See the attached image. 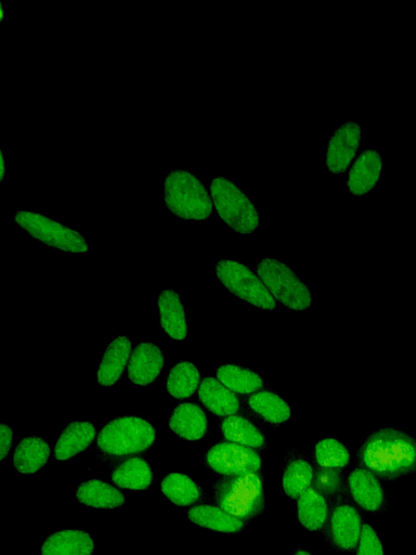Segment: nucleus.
I'll return each instance as SVG.
<instances>
[{"mask_svg": "<svg viewBox=\"0 0 416 555\" xmlns=\"http://www.w3.org/2000/svg\"><path fill=\"white\" fill-rule=\"evenodd\" d=\"M362 469L386 481H394L416 468V442L407 433L382 429L372 433L358 451Z\"/></svg>", "mask_w": 416, "mask_h": 555, "instance_id": "1", "label": "nucleus"}, {"mask_svg": "<svg viewBox=\"0 0 416 555\" xmlns=\"http://www.w3.org/2000/svg\"><path fill=\"white\" fill-rule=\"evenodd\" d=\"M188 516L192 523L220 533L237 534L245 527L244 522L214 506L203 505L191 508Z\"/></svg>", "mask_w": 416, "mask_h": 555, "instance_id": "25", "label": "nucleus"}, {"mask_svg": "<svg viewBox=\"0 0 416 555\" xmlns=\"http://www.w3.org/2000/svg\"><path fill=\"white\" fill-rule=\"evenodd\" d=\"M315 489L325 498L340 494L344 486L341 470L321 469L314 477Z\"/></svg>", "mask_w": 416, "mask_h": 555, "instance_id": "33", "label": "nucleus"}, {"mask_svg": "<svg viewBox=\"0 0 416 555\" xmlns=\"http://www.w3.org/2000/svg\"><path fill=\"white\" fill-rule=\"evenodd\" d=\"M164 203L181 219L206 221L213 214V200L201 180L193 173L174 170L164 180Z\"/></svg>", "mask_w": 416, "mask_h": 555, "instance_id": "3", "label": "nucleus"}, {"mask_svg": "<svg viewBox=\"0 0 416 555\" xmlns=\"http://www.w3.org/2000/svg\"><path fill=\"white\" fill-rule=\"evenodd\" d=\"M257 273L275 300L293 311H306L312 303V295L294 271L277 260L265 258L257 266Z\"/></svg>", "mask_w": 416, "mask_h": 555, "instance_id": "6", "label": "nucleus"}, {"mask_svg": "<svg viewBox=\"0 0 416 555\" xmlns=\"http://www.w3.org/2000/svg\"><path fill=\"white\" fill-rule=\"evenodd\" d=\"M357 555H385L379 535L369 524H364L362 527Z\"/></svg>", "mask_w": 416, "mask_h": 555, "instance_id": "34", "label": "nucleus"}, {"mask_svg": "<svg viewBox=\"0 0 416 555\" xmlns=\"http://www.w3.org/2000/svg\"><path fill=\"white\" fill-rule=\"evenodd\" d=\"M132 352V342L126 337H117L104 353L99 370L98 382L103 387H111L122 377Z\"/></svg>", "mask_w": 416, "mask_h": 555, "instance_id": "18", "label": "nucleus"}, {"mask_svg": "<svg viewBox=\"0 0 416 555\" xmlns=\"http://www.w3.org/2000/svg\"><path fill=\"white\" fill-rule=\"evenodd\" d=\"M153 425L146 419L126 416L114 419L98 435L97 447L104 455L127 457L146 453L155 442Z\"/></svg>", "mask_w": 416, "mask_h": 555, "instance_id": "4", "label": "nucleus"}, {"mask_svg": "<svg viewBox=\"0 0 416 555\" xmlns=\"http://www.w3.org/2000/svg\"><path fill=\"white\" fill-rule=\"evenodd\" d=\"M383 171V158L376 150L361 152L356 163L351 167L348 188L353 195H368L379 184Z\"/></svg>", "mask_w": 416, "mask_h": 555, "instance_id": "14", "label": "nucleus"}, {"mask_svg": "<svg viewBox=\"0 0 416 555\" xmlns=\"http://www.w3.org/2000/svg\"><path fill=\"white\" fill-rule=\"evenodd\" d=\"M297 516L299 523L309 532H319L328 523L329 503L315 488H309L298 498Z\"/></svg>", "mask_w": 416, "mask_h": 555, "instance_id": "22", "label": "nucleus"}, {"mask_svg": "<svg viewBox=\"0 0 416 555\" xmlns=\"http://www.w3.org/2000/svg\"><path fill=\"white\" fill-rule=\"evenodd\" d=\"M93 538L84 531H61L50 535L42 546V555H93Z\"/></svg>", "mask_w": 416, "mask_h": 555, "instance_id": "21", "label": "nucleus"}, {"mask_svg": "<svg viewBox=\"0 0 416 555\" xmlns=\"http://www.w3.org/2000/svg\"><path fill=\"white\" fill-rule=\"evenodd\" d=\"M314 469L301 455H290L283 470V490L293 499L301 497L314 482Z\"/></svg>", "mask_w": 416, "mask_h": 555, "instance_id": "24", "label": "nucleus"}, {"mask_svg": "<svg viewBox=\"0 0 416 555\" xmlns=\"http://www.w3.org/2000/svg\"><path fill=\"white\" fill-rule=\"evenodd\" d=\"M163 367L164 356L160 347L153 343H140L129 360V381L137 386H149L159 378Z\"/></svg>", "mask_w": 416, "mask_h": 555, "instance_id": "12", "label": "nucleus"}, {"mask_svg": "<svg viewBox=\"0 0 416 555\" xmlns=\"http://www.w3.org/2000/svg\"><path fill=\"white\" fill-rule=\"evenodd\" d=\"M294 555H311L310 553L303 551V550H299L297 551Z\"/></svg>", "mask_w": 416, "mask_h": 555, "instance_id": "37", "label": "nucleus"}, {"mask_svg": "<svg viewBox=\"0 0 416 555\" xmlns=\"http://www.w3.org/2000/svg\"><path fill=\"white\" fill-rule=\"evenodd\" d=\"M169 428L186 441L203 440L208 429L205 412L197 404H181L169 417Z\"/></svg>", "mask_w": 416, "mask_h": 555, "instance_id": "15", "label": "nucleus"}, {"mask_svg": "<svg viewBox=\"0 0 416 555\" xmlns=\"http://www.w3.org/2000/svg\"><path fill=\"white\" fill-rule=\"evenodd\" d=\"M18 226L48 247L70 253H86L88 244L80 232L34 212L20 211L15 216Z\"/></svg>", "mask_w": 416, "mask_h": 555, "instance_id": "7", "label": "nucleus"}, {"mask_svg": "<svg viewBox=\"0 0 416 555\" xmlns=\"http://www.w3.org/2000/svg\"><path fill=\"white\" fill-rule=\"evenodd\" d=\"M221 432L230 443L252 449H265L267 447L264 434L251 421L240 416L227 417L221 423Z\"/></svg>", "mask_w": 416, "mask_h": 555, "instance_id": "26", "label": "nucleus"}, {"mask_svg": "<svg viewBox=\"0 0 416 555\" xmlns=\"http://www.w3.org/2000/svg\"><path fill=\"white\" fill-rule=\"evenodd\" d=\"M161 327L169 338L184 341L188 334L187 318L179 295L174 290H164L159 296Z\"/></svg>", "mask_w": 416, "mask_h": 555, "instance_id": "19", "label": "nucleus"}, {"mask_svg": "<svg viewBox=\"0 0 416 555\" xmlns=\"http://www.w3.org/2000/svg\"><path fill=\"white\" fill-rule=\"evenodd\" d=\"M247 404L260 418L272 425H281L291 419L290 406L275 393H256Z\"/></svg>", "mask_w": 416, "mask_h": 555, "instance_id": "29", "label": "nucleus"}, {"mask_svg": "<svg viewBox=\"0 0 416 555\" xmlns=\"http://www.w3.org/2000/svg\"><path fill=\"white\" fill-rule=\"evenodd\" d=\"M161 489L174 505L186 507L199 501L203 496L202 488L191 477L181 473H171L164 477Z\"/></svg>", "mask_w": 416, "mask_h": 555, "instance_id": "28", "label": "nucleus"}, {"mask_svg": "<svg viewBox=\"0 0 416 555\" xmlns=\"http://www.w3.org/2000/svg\"><path fill=\"white\" fill-rule=\"evenodd\" d=\"M213 492L218 507L242 522L252 521L264 513V486L258 473L225 476L214 484Z\"/></svg>", "mask_w": 416, "mask_h": 555, "instance_id": "2", "label": "nucleus"}, {"mask_svg": "<svg viewBox=\"0 0 416 555\" xmlns=\"http://www.w3.org/2000/svg\"><path fill=\"white\" fill-rule=\"evenodd\" d=\"M96 437V428L90 422H72L61 433L55 447V457L64 462L86 450Z\"/></svg>", "mask_w": 416, "mask_h": 555, "instance_id": "17", "label": "nucleus"}, {"mask_svg": "<svg viewBox=\"0 0 416 555\" xmlns=\"http://www.w3.org/2000/svg\"><path fill=\"white\" fill-rule=\"evenodd\" d=\"M0 433H2V460L4 461L9 453L12 445V430L9 425H0Z\"/></svg>", "mask_w": 416, "mask_h": 555, "instance_id": "35", "label": "nucleus"}, {"mask_svg": "<svg viewBox=\"0 0 416 555\" xmlns=\"http://www.w3.org/2000/svg\"><path fill=\"white\" fill-rule=\"evenodd\" d=\"M5 175H6V165H5V159L2 152V154H0V179H2V182H4Z\"/></svg>", "mask_w": 416, "mask_h": 555, "instance_id": "36", "label": "nucleus"}, {"mask_svg": "<svg viewBox=\"0 0 416 555\" xmlns=\"http://www.w3.org/2000/svg\"><path fill=\"white\" fill-rule=\"evenodd\" d=\"M348 487L351 497L364 511L377 513L385 506L384 489L377 477L366 469H357L349 475Z\"/></svg>", "mask_w": 416, "mask_h": 555, "instance_id": "13", "label": "nucleus"}, {"mask_svg": "<svg viewBox=\"0 0 416 555\" xmlns=\"http://www.w3.org/2000/svg\"><path fill=\"white\" fill-rule=\"evenodd\" d=\"M50 456V447L39 437H25L13 455V466L20 474H34L43 469Z\"/></svg>", "mask_w": 416, "mask_h": 555, "instance_id": "23", "label": "nucleus"}, {"mask_svg": "<svg viewBox=\"0 0 416 555\" xmlns=\"http://www.w3.org/2000/svg\"><path fill=\"white\" fill-rule=\"evenodd\" d=\"M360 512L349 505H338L331 514L328 527L331 545L337 550L353 551L362 533Z\"/></svg>", "mask_w": 416, "mask_h": 555, "instance_id": "11", "label": "nucleus"}, {"mask_svg": "<svg viewBox=\"0 0 416 555\" xmlns=\"http://www.w3.org/2000/svg\"><path fill=\"white\" fill-rule=\"evenodd\" d=\"M208 469L224 476L258 473L263 467L262 458L252 448L234 443H219L207 451Z\"/></svg>", "mask_w": 416, "mask_h": 555, "instance_id": "9", "label": "nucleus"}, {"mask_svg": "<svg viewBox=\"0 0 416 555\" xmlns=\"http://www.w3.org/2000/svg\"><path fill=\"white\" fill-rule=\"evenodd\" d=\"M361 144V128L355 121L343 124L331 137L328 146V169L333 174L344 173L356 157Z\"/></svg>", "mask_w": 416, "mask_h": 555, "instance_id": "10", "label": "nucleus"}, {"mask_svg": "<svg viewBox=\"0 0 416 555\" xmlns=\"http://www.w3.org/2000/svg\"><path fill=\"white\" fill-rule=\"evenodd\" d=\"M217 213L226 225L241 235H251L259 225V214L252 200L230 179L217 177L211 185Z\"/></svg>", "mask_w": 416, "mask_h": 555, "instance_id": "5", "label": "nucleus"}, {"mask_svg": "<svg viewBox=\"0 0 416 555\" xmlns=\"http://www.w3.org/2000/svg\"><path fill=\"white\" fill-rule=\"evenodd\" d=\"M315 459L322 469L342 470L348 466L350 454L341 442L334 438H324L316 445Z\"/></svg>", "mask_w": 416, "mask_h": 555, "instance_id": "32", "label": "nucleus"}, {"mask_svg": "<svg viewBox=\"0 0 416 555\" xmlns=\"http://www.w3.org/2000/svg\"><path fill=\"white\" fill-rule=\"evenodd\" d=\"M199 399L207 410L218 417L236 416L240 410L239 398L215 378H206L202 381Z\"/></svg>", "mask_w": 416, "mask_h": 555, "instance_id": "16", "label": "nucleus"}, {"mask_svg": "<svg viewBox=\"0 0 416 555\" xmlns=\"http://www.w3.org/2000/svg\"><path fill=\"white\" fill-rule=\"evenodd\" d=\"M200 372L189 361L176 364L167 377V392L175 399L191 397L198 390Z\"/></svg>", "mask_w": 416, "mask_h": 555, "instance_id": "31", "label": "nucleus"}, {"mask_svg": "<svg viewBox=\"0 0 416 555\" xmlns=\"http://www.w3.org/2000/svg\"><path fill=\"white\" fill-rule=\"evenodd\" d=\"M116 486L129 490L148 489L153 481L152 470L147 461L140 458L128 459L112 473Z\"/></svg>", "mask_w": 416, "mask_h": 555, "instance_id": "27", "label": "nucleus"}, {"mask_svg": "<svg viewBox=\"0 0 416 555\" xmlns=\"http://www.w3.org/2000/svg\"><path fill=\"white\" fill-rule=\"evenodd\" d=\"M76 498L91 509H117L125 503V496L109 483L91 480L78 486Z\"/></svg>", "mask_w": 416, "mask_h": 555, "instance_id": "20", "label": "nucleus"}, {"mask_svg": "<svg viewBox=\"0 0 416 555\" xmlns=\"http://www.w3.org/2000/svg\"><path fill=\"white\" fill-rule=\"evenodd\" d=\"M217 379L234 394H253L264 386V381L259 374L234 365L219 367Z\"/></svg>", "mask_w": 416, "mask_h": 555, "instance_id": "30", "label": "nucleus"}, {"mask_svg": "<svg viewBox=\"0 0 416 555\" xmlns=\"http://www.w3.org/2000/svg\"><path fill=\"white\" fill-rule=\"evenodd\" d=\"M216 275L221 285L239 299L267 311H273L276 308L275 298L268 291L263 280L259 279L249 267L225 260L217 264Z\"/></svg>", "mask_w": 416, "mask_h": 555, "instance_id": "8", "label": "nucleus"}]
</instances>
